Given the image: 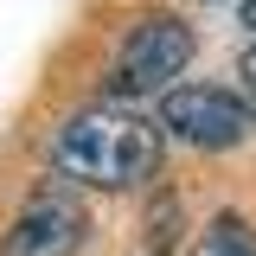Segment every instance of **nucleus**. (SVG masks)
I'll return each instance as SVG.
<instances>
[{
  "instance_id": "39448f33",
  "label": "nucleus",
  "mask_w": 256,
  "mask_h": 256,
  "mask_svg": "<svg viewBox=\"0 0 256 256\" xmlns=\"http://www.w3.org/2000/svg\"><path fill=\"white\" fill-rule=\"evenodd\" d=\"M192 256H256V237L244 230V218H218L205 237H198Z\"/></svg>"
},
{
  "instance_id": "0eeeda50",
  "label": "nucleus",
  "mask_w": 256,
  "mask_h": 256,
  "mask_svg": "<svg viewBox=\"0 0 256 256\" xmlns=\"http://www.w3.org/2000/svg\"><path fill=\"white\" fill-rule=\"evenodd\" d=\"M244 20H250V26H256V0H244Z\"/></svg>"
},
{
  "instance_id": "f03ea898",
  "label": "nucleus",
  "mask_w": 256,
  "mask_h": 256,
  "mask_svg": "<svg viewBox=\"0 0 256 256\" xmlns=\"http://www.w3.org/2000/svg\"><path fill=\"white\" fill-rule=\"evenodd\" d=\"M186 64H192V32H186V20L148 13V20L128 26L122 52H116V70H109V90H116V96H154V90H166Z\"/></svg>"
},
{
  "instance_id": "f257e3e1",
  "label": "nucleus",
  "mask_w": 256,
  "mask_h": 256,
  "mask_svg": "<svg viewBox=\"0 0 256 256\" xmlns=\"http://www.w3.org/2000/svg\"><path fill=\"white\" fill-rule=\"evenodd\" d=\"M52 166L64 180H84V186H102V192L141 186L160 166V128L128 116V109H116V102L77 109L52 134Z\"/></svg>"
},
{
  "instance_id": "423d86ee",
  "label": "nucleus",
  "mask_w": 256,
  "mask_h": 256,
  "mask_svg": "<svg viewBox=\"0 0 256 256\" xmlns=\"http://www.w3.org/2000/svg\"><path fill=\"white\" fill-rule=\"evenodd\" d=\"M237 70H244V84H250V96H256V38L244 45V64H237Z\"/></svg>"
},
{
  "instance_id": "7ed1b4c3",
  "label": "nucleus",
  "mask_w": 256,
  "mask_h": 256,
  "mask_svg": "<svg viewBox=\"0 0 256 256\" xmlns=\"http://www.w3.org/2000/svg\"><path fill=\"white\" fill-rule=\"evenodd\" d=\"M160 128L180 134L186 148H237V141L256 128V116H250L244 96L218 90V84H186V90H166Z\"/></svg>"
},
{
  "instance_id": "20e7f679",
  "label": "nucleus",
  "mask_w": 256,
  "mask_h": 256,
  "mask_svg": "<svg viewBox=\"0 0 256 256\" xmlns=\"http://www.w3.org/2000/svg\"><path fill=\"white\" fill-rule=\"evenodd\" d=\"M84 230H90V212L77 205V192L58 186V180H45L20 205L13 230L0 237V256H70L84 244Z\"/></svg>"
}]
</instances>
